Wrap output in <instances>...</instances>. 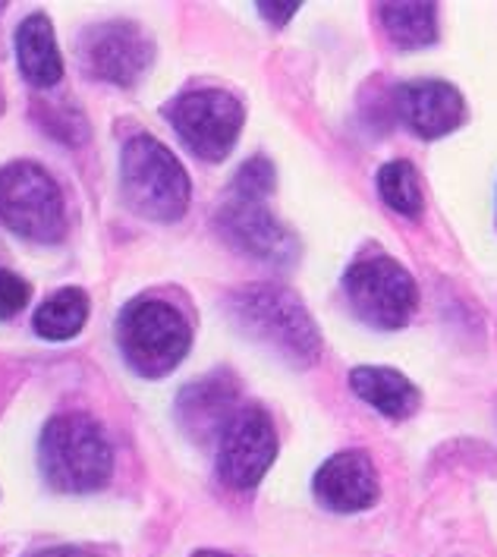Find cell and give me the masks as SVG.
Returning a JSON list of instances; mask_svg holds the SVG:
<instances>
[{
    "label": "cell",
    "mask_w": 497,
    "mask_h": 557,
    "mask_svg": "<svg viewBox=\"0 0 497 557\" xmlns=\"http://www.w3.org/2000/svg\"><path fill=\"white\" fill-rule=\"evenodd\" d=\"M227 315L246 337L284 356L296 369H309L322 356L319 324L302 306V299L287 287H274V284L239 287L227 296Z\"/></svg>",
    "instance_id": "obj_1"
},
{
    "label": "cell",
    "mask_w": 497,
    "mask_h": 557,
    "mask_svg": "<svg viewBox=\"0 0 497 557\" xmlns=\"http://www.w3.org/2000/svg\"><path fill=\"white\" fill-rule=\"evenodd\" d=\"M38 463L48 485L63 495H88L111 482L114 454L104 429L86 412H60L38 441Z\"/></svg>",
    "instance_id": "obj_2"
},
{
    "label": "cell",
    "mask_w": 497,
    "mask_h": 557,
    "mask_svg": "<svg viewBox=\"0 0 497 557\" xmlns=\"http://www.w3.org/2000/svg\"><path fill=\"white\" fill-rule=\"evenodd\" d=\"M123 199L136 214L158 224L179 221L189 208V174L176 154L154 136H133L120 151Z\"/></svg>",
    "instance_id": "obj_3"
},
{
    "label": "cell",
    "mask_w": 497,
    "mask_h": 557,
    "mask_svg": "<svg viewBox=\"0 0 497 557\" xmlns=\"http://www.w3.org/2000/svg\"><path fill=\"white\" fill-rule=\"evenodd\" d=\"M117 344L123 359L142 379H164L186 359L192 327L164 299H133L117 319Z\"/></svg>",
    "instance_id": "obj_4"
},
{
    "label": "cell",
    "mask_w": 497,
    "mask_h": 557,
    "mask_svg": "<svg viewBox=\"0 0 497 557\" xmlns=\"http://www.w3.org/2000/svg\"><path fill=\"white\" fill-rule=\"evenodd\" d=\"M0 221L29 243H60L66 236V208L54 176L35 161L0 168Z\"/></svg>",
    "instance_id": "obj_5"
},
{
    "label": "cell",
    "mask_w": 497,
    "mask_h": 557,
    "mask_svg": "<svg viewBox=\"0 0 497 557\" xmlns=\"http://www.w3.org/2000/svg\"><path fill=\"white\" fill-rule=\"evenodd\" d=\"M344 294L352 312L378 331L407 327L419 306V287L412 274L390 256H365L344 274Z\"/></svg>",
    "instance_id": "obj_6"
},
{
    "label": "cell",
    "mask_w": 497,
    "mask_h": 557,
    "mask_svg": "<svg viewBox=\"0 0 497 557\" xmlns=\"http://www.w3.org/2000/svg\"><path fill=\"white\" fill-rule=\"evenodd\" d=\"M164 117L196 158L218 164L234 151L246 123V108L224 88H199L171 101Z\"/></svg>",
    "instance_id": "obj_7"
},
{
    "label": "cell",
    "mask_w": 497,
    "mask_h": 557,
    "mask_svg": "<svg viewBox=\"0 0 497 557\" xmlns=\"http://www.w3.org/2000/svg\"><path fill=\"white\" fill-rule=\"evenodd\" d=\"M277 457V429L262 407H243L218 438V479L236 492H249Z\"/></svg>",
    "instance_id": "obj_8"
},
{
    "label": "cell",
    "mask_w": 497,
    "mask_h": 557,
    "mask_svg": "<svg viewBox=\"0 0 497 557\" xmlns=\"http://www.w3.org/2000/svg\"><path fill=\"white\" fill-rule=\"evenodd\" d=\"M79 60L88 76L111 86H136L154 60V41L148 32L129 20H111L91 26L79 38Z\"/></svg>",
    "instance_id": "obj_9"
},
{
    "label": "cell",
    "mask_w": 497,
    "mask_h": 557,
    "mask_svg": "<svg viewBox=\"0 0 497 557\" xmlns=\"http://www.w3.org/2000/svg\"><path fill=\"white\" fill-rule=\"evenodd\" d=\"M214 224H218L221 236L249 259L284 268V264L296 262V256H299L296 236L268 211L264 202L231 199V202L218 208Z\"/></svg>",
    "instance_id": "obj_10"
},
{
    "label": "cell",
    "mask_w": 497,
    "mask_h": 557,
    "mask_svg": "<svg viewBox=\"0 0 497 557\" xmlns=\"http://www.w3.org/2000/svg\"><path fill=\"white\" fill-rule=\"evenodd\" d=\"M239 384L234 372H211L199 382L186 384L176 397V422L179 429L199 444H211L224 435L239 412Z\"/></svg>",
    "instance_id": "obj_11"
},
{
    "label": "cell",
    "mask_w": 497,
    "mask_h": 557,
    "mask_svg": "<svg viewBox=\"0 0 497 557\" xmlns=\"http://www.w3.org/2000/svg\"><path fill=\"white\" fill-rule=\"evenodd\" d=\"M397 111L419 139H440L463 126L467 101L450 83L415 79L397 88Z\"/></svg>",
    "instance_id": "obj_12"
},
{
    "label": "cell",
    "mask_w": 497,
    "mask_h": 557,
    "mask_svg": "<svg viewBox=\"0 0 497 557\" xmlns=\"http://www.w3.org/2000/svg\"><path fill=\"white\" fill-rule=\"evenodd\" d=\"M312 488L327 510L359 513L378 500V472L365 450H344L315 472Z\"/></svg>",
    "instance_id": "obj_13"
},
{
    "label": "cell",
    "mask_w": 497,
    "mask_h": 557,
    "mask_svg": "<svg viewBox=\"0 0 497 557\" xmlns=\"http://www.w3.org/2000/svg\"><path fill=\"white\" fill-rule=\"evenodd\" d=\"M16 60L20 73L35 88H51L63 79V60L58 51L54 26L45 13H32L16 29Z\"/></svg>",
    "instance_id": "obj_14"
},
{
    "label": "cell",
    "mask_w": 497,
    "mask_h": 557,
    "mask_svg": "<svg viewBox=\"0 0 497 557\" xmlns=\"http://www.w3.org/2000/svg\"><path fill=\"white\" fill-rule=\"evenodd\" d=\"M350 387L381 416L387 419H410L419 410V391L415 384L400 375L397 369L384 366H359L350 372Z\"/></svg>",
    "instance_id": "obj_15"
},
{
    "label": "cell",
    "mask_w": 497,
    "mask_h": 557,
    "mask_svg": "<svg viewBox=\"0 0 497 557\" xmlns=\"http://www.w3.org/2000/svg\"><path fill=\"white\" fill-rule=\"evenodd\" d=\"M381 26L397 48H425L438 41V7L435 3H381Z\"/></svg>",
    "instance_id": "obj_16"
},
{
    "label": "cell",
    "mask_w": 497,
    "mask_h": 557,
    "mask_svg": "<svg viewBox=\"0 0 497 557\" xmlns=\"http://www.w3.org/2000/svg\"><path fill=\"white\" fill-rule=\"evenodd\" d=\"M88 319V296L79 287H63L51 299H45L32 319V327L45 341H70L76 337Z\"/></svg>",
    "instance_id": "obj_17"
},
{
    "label": "cell",
    "mask_w": 497,
    "mask_h": 557,
    "mask_svg": "<svg viewBox=\"0 0 497 557\" xmlns=\"http://www.w3.org/2000/svg\"><path fill=\"white\" fill-rule=\"evenodd\" d=\"M378 193L384 206L394 208L403 218H419L422 214V180L410 161H387L378 171Z\"/></svg>",
    "instance_id": "obj_18"
},
{
    "label": "cell",
    "mask_w": 497,
    "mask_h": 557,
    "mask_svg": "<svg viewBox=\"0 0 497 557\" xmlns=\"http://www.w3.org/2000/svg\"><path fill=\"white\" fill-rule=\"evenodd\" d=\"M274 186H277L274 164L264 154H256V158H249L234 174L231 193H234V199H239V202H268V196L274 193Z\"/></svg>",
    "instance_id": "obj_19"
},
{
    "label": "cell",
    "mask_w": 497,
    "mask_h": 557,
    "mask_svg": "<svg viewBox=\"0 0 497 557\" xmlns=\"http://www.w3.org/2000/svg\"><path fill=\"white\" fill-rule=\"evenodd\" d=\"M38 108V114H41V126L60 139V143H66V146H79V143H86L88 139V123L83 120V114L73 108H41V104H35Z\"/></svg>",
    "instance_id": "obj_20"
},
{
    "label": "cell",
    "mask_w": 497,
    "mask_h": 557,
    "mask_svg": "<svg viewBox=\"0 0 497 557\" xmlns=\"http://www.w3.org/2000/svg\"><path fill=\"white\" fill-rule=\"evenodd\" d=\"M29 296L32 287L20 277V274L0 271V322H7V319H13L16 312H23L26 302H29Z\"/></svg>",
    "instance_id": "obj_21"
},
{
    "label": "cell",
    "mask_w": 497,
    "mask_h": 557,
    "mask_svg": "<svg viewBox=\"0 0 497 557\" xmlns=\"http://www.w3.org/2000/svg\"><path fill=\"white\" fill-rule=\"evenodd\" d=\"M259 7V13H262L268 23H274V26H287L293 16H296V10H299V3L290 0V3H256Z\"/></svg>",
    "instance_id": "obj_22"
},
{
    "label": "cell",
    "mask_w": 497,
    "mask_h": 557,
    "mask_svg": "<svg viewBox=\"0 0 497 557\" xmlns=\"http://www.w3.org/2000/svg\"><path fill=\"white\" fill-rule=\"evenodd\" d=\"M29 557H98L88 548H79V545H60V548H45V552H35Z\"/></svg>",
    "instance_id": "obj_23"
},
{
    "label": "cell",
    "mask_w": 497,
    "mask_h": 557,
    "mask_svg": "<svg viewBox=\"0 0 497 557\" xmlns=\"http://www.w3.org/2000/svg\"><path fill=\"white\" fill-rule=\"evenodd\" d=\"M192 557H231V555H224V552H199V555H192Z\"/></svg>",
    "instance_id": "obj_24"
},
{
    "label": "cell",
    "mask_w": 497,
    "mask_h": 557,
    "mask_svg": "<svg viewBox=\"0 0 497 557\" xmlns=\"http://www.w3.org/2000/svg\"><path fill=\"white\" fill-rule=\"evenodd\" d=\"M0 111H3V91H0Z\"/></svg>",
    "instance_id": "obj_25"
},
{
    "label": "cell",
    "mask_w": 497,
    "mask_h": 557,
    "mask_svg": "<svg viewBox=\"0 0 497 557\" xmlns=\"http://www.w3.org/2000/svg\"><path fill=\"white\" fill-rule=\"evenodd\" d=\"M3 7H7V3H0V10H3Z\"/></svg>",
    "instance_id": "obj_26"
}]
</instances>
